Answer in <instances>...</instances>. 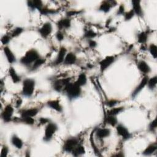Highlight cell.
Segmentation results:
<instances>
[{
	"label": "cell",
	"instance_id": "52a82bcc",
	"mask_svg": "<svg viewBox=\"0 0 157 157\" xmlns=\"http://www.w3.org/2000/svg\"><path fill=\"white\" fill-rule=\"evenodd\" d=\"M116 130L117 134L120 136L123 140H128L131 138V133L129 132L128 130L126 127H124L123 125L121 124L118 125L116 127Z\"/></svg>",
	"mask_w": 157,
	"mask_h": 157
},
{
	"label": "cell",
	"instance_id": "f35d334b",
	"mask_svg": "<svg viewBox=\"0 0 157 157\" xmlns=\"http://www.w3.org/2000/svg\"><path fill=\"white\" fill-rule=\"evenodd\" d=\"M11 36H9V35H4L2 38V43L3 45H7L8 44H9V43L11 41Z\"/></svg>",
	"mask_w": 157,
	"mask_h": 157
},
{
	"label": "cell",
	"instance_id": "8fae6325",
	"mask_svg": "<svg viewBox=\"0 0 157 157\" xmlns=\"http://www.w3.org/2000/svg\"><path fill=\"white\" fill-rule=\"evenodd\" d=\"M66 55H67V49L65 47H61L58 53V55H57V56L54 61V64L56 65H60L61 63H63L64 61V60H65V58L66 56Z\"/></svg>",
	"mask_w": 157,
	"mask_h": 157
},
{
	"label": "cell",
	"instance_id": "5b68a950",
	"mask_svg": "<svg viewBox=\"0 0 157 157\" xmlns=\"http://www.w3.org/2000/svg\"><path fill=\"white\" fill-rule=\"evenodd\" d=\"M79 144V141L75 138L68 139L63 145L64 151L68 153H71L75 147Z\"/></svg>",
	"mask_w": 157,
	"mask_h": 157
},
{
	"label": "cell",
	"instance_id": "c3c4849f",
	"mask_svg": "<svg viewBox=\"0 0 157 157\" xmlns=\"http://www.w3.org/2000/svg\"><path fill=\"white\" fill-rule=\"evenodd\" d=\"M22 100L20 98H19V99L17 100V101H16V104H15L16 108H19V107H20V106L22 105Z\"/></svg>",
	"mask_w": 157,
	"mask_h": 157
},
{
	"label": "cell",
	"instance_id": "7dc6e473",
	"mask_svg": "<svg viewBox=\"0 0 157 157\" xmlns=\"http://www.w3.org/2000/svg\"><path fill=\"white\" fill-rule=\"evenodd\" d=\"M39 122L42 125H44V124H46L47 123H49V120L46 118H43V117H41L40 119H39Z\"/></svg>",
	"mask_w": 157,
	"mask_h": 157
},
{
	"label": "cell",
	"instance_id": "484cf974",
	"mask_svg": "<svg viewBox=\"0 0 157 157\" xmlns=\"http://www.w3.org/2000/svg\"><path fill=\"white\" fill-rule=\"evenodd\" d=\"M105 122L107 124L111 125L112 127H115L118 123V120L115 116L107 115L105 118Z\"/></svg>",
	"mask_w": 157,
	"mask_h": 157
},
{
	"label": "cell",
	"instance_id": "9a60e30c",
	"mask_svg": "<svg viewBox=\"0 0 157 157\" xmlns=\"http://www.w3.org/2000/svg\"><path fill=\"white\" fill-rule=\"evenodd\" d=\"M76 61H77L76 55L73 52H70L66 55L63 63L66 65H71L76 63Z\"/></svg>",
	"mask_w": 157,
	"mask_h": 157
},
{
	"label": "cell",
	"instance_id": "ee69618b",
	"mask_svg": "<svg viewBox=\"0 0 157 157\" xmlns=\"http://www.w3.org/2000/svg\"><path fill=\"white\" fill-rule=\"evenodd\" d=\"M56 38L58 41H62L64 39V35L60 31H58L56 33Z\"/></svg>",
	"mask_w": 157,
	"mask_h": 157
},
{
	"label": "cell",
	"instance_id": "1f68e13d",
	"mask_svg": "<svg viewBox=\"0 0 157 157\" xmlns=\"http://www.w3.org/2000/svg\"><path fill=\"white\" fill-rule=\"evenodd\" d=\"M45 62V60H44L43 58H38L34 63L32 65V68H31V69H32V70H36L38 69V68H39Z\"/></svg>",
	"mask_w": 157,
	"mask_h": 157
},
{
	"label": "cell",
	"instance_id": "4316f807",
	"mask_svg": "<svg viewBox=\"0 0 157 157\" xmlns=\"http://www.w3.org/2000/svg\"><path fill=\"white\" fill-rule=\"evenodd\" d=\"M85 152L84 147L82 146V145H79L78 144L75 148L73 150V152H71L73 153V155L75 156H78L80 155H82L83 154H84Z\"/></svg>",
	"mask_w": 157,
	"mask_h": 157
},
{
	"label": "cell",
	"instance_id": "5bb4252c",
	"mask_svg": "<svg viewBox=\"0 0 157 157\" xmlns=\"http://www.w3.org/2000/svg\"><path fill=\"white\" fill-rule=\"evenodd\" d=\"M133 10L135 14L139 17H142L143 15V11L141 5V2L138 1V0H134L131 2Z\"/></svg>",
	"mask_w": 157,
	"mask_h": 157
},
{
	"label": "cell",
	"instance_id": "603a6c76",
	"mask_svg": "<svg viewBox=\"0 0 157 157\" xmlns=\"http://www.w3.org/2000/svg\"><path fill=\"white\" fill-rule=\"evenodd\" d=\"M9 74L11 77L12 82L14 84H17L20 81V77L17 74L15 69L12 67H11L9 70Z\"/></svg>",
	"mask_w": 157,
	"mask_h": 157
},
{
	"label": "cell",
	"instance_id": "ffe728a7",
	"mask_svg": "<svg viewBox=\"0 0 157 157\" xmlns=\"http://www.w3.org/2000/svg\"><path fill=\"white\" fill-rule=\"evenodd\" d=\"M139 70L144 74H148L150 71V68L145 61H140L138 64Z\"/></svg>",
	"mask_w": 157,
	"mask_h": 157
},
{
	"label": "cell",
	"instance_id": "4fadbf2b",
	"mask_svg": "<svg viewBox=\"0 0 157 157\" xmlns=\"http://www.w3.org/2000/svg\"><path fill=\"white\" fill-rule=\"evenodd\" d=\"M3 51H4L5 55L7 58V60L9 63L12 64V63H14V62H15L16 58L9 47L5 46L3 49Z\"/></svg>",
	"mask_w": 157,
	"mask_h": 157
},
{
	"label": "cell",
	"instance_id": "ab89813d",
	"mask_svg": "<svg viewBox=\"0 0 157 157\" xmlns=\"http://www.w3.org/2000/svg\"><path fill=\"white\" fill-rule=\"evenodd\" d=\"M156 127H157V123H156V119L155 118V119L153 120L150 123V124L149 125V130H150L151 131H154L155 130H156Z\"/></svg>",
	"mask_w": 157,
	"mask_h": 157
},
{
	"label": "cell",
	"instance_id": "bcb514c9",
	"mask_svg": "<svg viewBox=\"0 0 157 157\" xmlns=\"http://www.w3.org/2000/svg\"><path fill=\"white\" fill-rule=\"evenodd\" d=\"M88 46L90 48H92V49H94L97 46V43L95 41H94L93 39H90L88 41Z\"/></svg>",
	"mask_w": 157,
	"mask_h": 157
},
{
	"label": "cell",
	"instance_id": "ba28073f",
	"mask_svg": "<svg viewBox=\"0 0 157 157\" xmlns=\"http://www.w3.org/2000/svg\"><path fill=\"white\" fill-rule=\"evenodd\" d=\"M52 24L49 22L45 23L41 28L39 29V33L41 36L44 38H47L52 33Z\"/></svg>",
	"mask_w": 157,
	"mask_h": 157
},
{
	"label": "cell",
	"instance_id": "83f0119b",
	"mask_svg": "<svg viewBox=\"0 0 157 157\" xmlns=\"http://www.w3.org/2000/svg\"><path fill=\"white\" fill-rule=\"evenodd\" d=\"M87 76H86L85 74L81 73L79 76V77H78L77 80L75 82V83L76 84H77L79 86L82 87V86L85 85L87 84Z\"/></svg>",
	"mask_w": 157,
	"mask_h": 157
},
{
	"label": "cell",
	"instance_id": "60d3db41",
	"mask_svg": "<svg viewBox=\"0 0 157 157\" xmlns=\"http://www.w3.org/2000/svg\"><path fill=\"white\" fill-rule=\"evenodd\" d=\"M118 102V101L117 100H113V99L112 100H109L108 101L106 102V105L108 107H109V108H113L115 105L117 104Z\"/></svg>",
	"mask_w": 157,
	"mask_h": 157
},
{
	"label": "cell",
	"instance_id": "d590c367",
	"mask_svg": "<svg viewBox=\"0 0 157 157\" xmlns=\"http://www.w3.org/2000/svg\"><path fill=\"white\" fill-rule=\"evenodd\" d=\"M149 51L152 56L155 59L157 56V47L156 45L152 44L149 47Z\"/></svg>",
	"mask_w": 157,
	"mask_h": 157
},
{
	"label": "cell",
	"instance_id": "277c9868",
	"mask_svg": "<svg viewBox=\"0 0 157 157\" xmlns=\"http://www.w3.org/2000/svg\"><path fill=\"white\" fill-rule=\"evenodd\" d=\"M57 126L55 123H49L45 129V135L44 136V141L48 142L51 140L53 135L57 130Z\"/></svg>",
	"mask_w": 157,
	"mask_h": 157
},
{
	"label": "cell",
	"instance_id": "e0dca14e",
	"mask_svg": "<svg viewBox=\"0 0 157 157\" xmlns=\"http://www.w3.org/2000/svg\"><path fill=\"white\" fill-rule=\"evenodd\" d=\"M39 110L37 108H31L24 110L21 113V117H34L38 114Z\"/></svg>",
	"mask_w": 157,
	"mask_h": 157
},
{
	"label": "cell",
	"instance_id": "8992f818",
	"mask_svg": "<svg viewBox=\"0 0 157 157\" xmlns=\"http://www.w3.org/2000/svg\"><path fill=\"white\" fill-rule=\"evenodd\" d=\"M14 108L11 104H8L5 108L2 114V118L5 122H9L12 117Z\"/></svg>",
	"mask_w": 157,
	"mask_h": 157
},
{
	"label": "cell",
	"instance_id": "f6af8a7d",
	"mask_svg": "<svg viewBox=\"0 0 157 157\" xmlns=\"http://www.w3.org/2000/svg\"><path fill=\"white\" fill-rule=\"evenodd\" d=\"M81 12L80 11H70L68 12H67V15L68 17H71V16H73V15H77V14H79Z\"/></svg>",
	"mask_w": 157,
	"mask_h": 157
},
{
	"label": "cell",
	"instance_id": "836d02e7",
	"mask_svg": "<svg viewBox=\"0 0 157 157\" xmlns=\"http://www.w3.org/2000/svg\"><path fill=\"white\" fill-rule=\"evenodd\" d=\"M21 121L23 123L32 125L35 123V120L33 117H21Z\"/></svg>",
	"mask_w": 157,
	"mask_h": 157
},
{
	"label": "cell",
	"instance_id": "30bf717a",
	"mask_svg": "<svg viewBox=\"0 0 157 157\" xmlns=\"http://www.w3.org/2000/svg\"><path fill=\"white\" fill-rule=\"evenodd\" d=\"M69 82H70L69 79L58 80L53 84V89L58 92H60L63 90H65L67 85Z\"/></svg>",
	"mask_w": 157,
	"mask_h": 157
},
{
	"label": "cell",
	"instance_id": "74e56055",
	"mask_svg": "<svg viewBox=\"0 0 157 157\" xmlns=\"http://www.w3.org/2000/svg\"><path fill=\"white\" fill-rule=\"evenodd\" d=\"M40 13L43 15H47V14H55L56 12L55 10H52V9H49L47 8H43L40 11H39Z\"/></svg>",
	"mask_w": 157,
	"mask_h": 157
},
{
	"label": "cell",
	"instance_id": "8d00e7d4",
	"mask_svg": "<svg viewBox=\"0 0 157 157\" xmlns=\"http://www.w3.org/2000/svg\"><path fill=\"white\" fill-rule=\"evenodd\" d=\"M135 15V14L133 10L131 9L130 11H128V12H127L126 13H125V14H124L125 20H126V21H129V20H130L131 19H133Z\"/></svg>",
	"mask_w": 157,
	"mask_h": 157
},
{
	"label": "cell",
	"instance_id": "4dcf8cb0",
	"mask_svg": "<svg viewBox=\"0 0 157 157\" xmlns=\"http://www.w3.org/2000/svg\"><path fill=\"white\" fill-rule=\"evenodd\" d=\"M156 84H157V77L154 76L148 80L147 85H148V88L150 90H152L155 88V87L156 86Z\"/></svg>",
	"mask_w": 157,
	"mask_h": 157
},
{
	"label": "cell",
	"instance_id": "7a4b0ae2",
	"mask_svg": "<svg viewBox=\"0 0 157 157\" xmlns=\"http://www.w3.org/2000/svg\"><path fill=\"white\" fill-rule=\"evenodd\" d=\"M81 87L79 86L77 84L74 83H71L69 82L65 88V91L67 93V95L68 97L70 100H73L77 98L80 97L81 94Z\"/></svg>",
	"mask_w": 157,
	"mask_h": 157
},
{
	"label": "cell",
	"instance_id": "ac0fdd59",
	"mask_svg": "<svg viewBox=\"0 0 157 157\" xmlns=\"http://www.w3.org/2000/svg\"><path fill=\"white\" fill-rule=\"evenodd\" d=\"M28 6L31 9H38L39 11H40L43 8V2L40 0H34V1H28L27 2Z\"/></svg>",
	"mask_w": 157,
	"mask_h": 157
},
{
	"label": "cell",
	"instance_id": "b9f144b4",
	"mask_svg": "<svg viewBox=\"0 0 157 157\" xmlns=\"http://www.w3.org/2000/svg\"><path fill=\"white\" fill-rule=\"evenodd\" d=\"M9 152V149L8 148V147L6 146H4L2 150V152H1V157H6L7 156Z\"/></svg>",
	"mask_w": 157,
	"mask_h": 157
},
{
	"label": "cell",
	"instance_id": "f546056e",
	"mask_svg": "<svg viewBox=\"0 0 157 157\" xmlns=\"http://www.w3.org/2000/svg\"><path fill=\"white\" fill-rule=\"evenodd\" d=\"M124 108L123 107H118V108H112L109 111H108L107 115H114L116 116L117 115L119 114L123 111Z\"/></svg>",
	"mask_w": 157,
	"mask_h": 157
},
{
	"label": "cell",
	"instance_id": "d4e9b609",
	"mask_svg": "<svg viewBox=\"0 0 157 157\" xmlns=\"http://www.w3.org/2000/svg\"><path fill=\"white\" fill-rule=\"evenodd\" d=\"M157 147H156V143L154 144H152L150 145H149L143 152V155H146V156H148L152 154H153L156 150Z\"/></svg>",
	"mask_w": 157,
	"mask_h": 157
},
{
	"label": "cell",
	"instance_id": "3957f363",
	"mask_svg": "<svg viewBox=\"0 0 157 157\" xmlns=\"http://www.w3.org/2000/svg\"><path fill=\"white\" fill-rule=\"evenodd\" d=\"M35 87V81L31 79H26L23 82L22 95L26 97L33 95Z\"/></svg>",
	"mask_w": 157,
	"mask_h": 157
},
{
	"label": "cell",
	"instance_id": "7bdbcfd3",
	"mask_svg": "<svg viewBox=\"0 0 157 157\" xmlns=\"http://www.w3.org/2000/svg\"><path fill=\"white\" fill-rule=\"evenodd\" d=\"M117 14L118 15H121L125 14V6L123 5H121L118 9Z\"/></svg>",
	"mask_w": 157,
	"mask_h": 157
},
{
	"label": "cell",
	"instance_id": "2e32d148",
	"mask_svg": "<svg viewBox=\"0 0 157 157\" xmlns=\"http://www.w3.org/2000/svg\"><path fill=\"white\" fill-rule=\"evenodd\" d=\"M71 25V20L69 18H65L60 20L57 23V26L58 29H68L70 28Z\"/></svg>",
	"mask_w": 157,
	"mask_h": 157
},
{
	"label": "cell",
	"instance_id": "7c38bea8",
	"mask_svg": "<svg viewBox=\"0 0 157 157\" xmlns=\"http://www.w3.org/2000/svg\"><path fill=\"white\" fill-rule=\"evenodd\" d=\"M148 80V76H145V77L141 80V81L140 82L139 84L136 87V88L134 90L133 92L132 93V97H133V98L136 97L138 95V94L140 91H141V90H142V89L147 85Z\"/></svg>",
	"mask_w": 157,
	"mask_h": 157
},
{
	"label": "cell",
	"instance_id": "d6986e66",
	"mask_svg": "<svg viewBox=\"0 0 157 157\" xmlns=\"http://www.w3.org/2000/svg\"><path fill=\"white\" fill-rule=\"evenodd\" d=\"M47 106L50 108L51 109L61 112L63 111V108L62 106H61L60 102L58 100H52V101H49L47 102Z\"/></svg>",
	"mask_w": 157,
	"mask_h": 157
},
{
	"label": "cell",
	"instance_id": "7402d4cb",
	"mask_svg": "<svg viewBox=\"0 0 157 157\" xmlns=\"http://www.w3.org/2000/svg\"><path fill=\"white\" fill-rule=\"evenodd\" d=\"M112 2H103L101 4L99 10L104 13H108L110 11L112 8Z\"/></svg>",
	"mask_w": 157,
	"mask_h": 157
},
{
	"label": "cell",
	"instance_id": "44dd1931",
	"mask_svg": "<svg viewBox=\"0 0 157 157\" xmlns=\"http://www.w3.org/2000/svg\"><path fill=\"white\" fill-rule=\"evenodd\" d=\"M111 134V130L108 128H100L96 132V135L99 139H104L108 137Z\"/></svg>",
	"mask_w": 157,
	"mask_h": 157
},
{
	"label": "cell",
	"instance_id": "cb8c5ba5",
	"mask_svg": "<svg viewBox=\"0 0 157 157\" xmlns=\"http://www.w3.org/2000/svg\"><path fill=\"white\" fill-rule=\"evenodd\" d=\"M11 142H12V145L18 149H21L23 145V141H22V139L15 135H14L12 137Z\"/></svg>",
	"mask_w": 157,
	"mask_h": 157
},
{
	"label": "cell",
	"instance_id": "d6a6232c",
	"mask_svg": "<svg viewBox=\"0 0 157 157\" xmlns=\"http://www.w3.org/2000/svg\"><path fill=\"white\" fill-rule=\"evenodd\" d=\"M97 36V34L95 32V31H93L91 29L87 30L86 32L85 33V35H84L85 38H86L87 39H89V40L95 38Z\"/></svg>",
	"mask_w": 157,
	"mask_h": 157
},
{
	"label": "cell",
	"instance_id": "e575fe53",
	"mask_svg": "<svg viewBox=\"0 0 157 157\" xmlns=\"http://www.w3.org/2000/svg\"><path fill=\"white\" fill-rule=\"evenodd\" d=\"M23 29L22 28H21V27H17V28H15L13 30V31H12V33L11 36L12 38L17 37V36H19L20 35L22 34V33L23 32Z\"/></svg>",
	"mask_w": 157,
	"mask_h": 157
},
{
	"label": "cell",
	"instance_id": "f1b7e54d",
	"mask_svg": "<svg viewBox=\"0 0 157 157\" xmlns=\"http://www.w3.org/2000/svg\"><path fill=\"white\" fill-rule=\"evenodd\" d=\"M147 38H148V35L146 32H144V31L140 33L138 35V41L139 43L142 44H144L147 42Z\"/></svg>",
	"mask_w": 157,
	"mask_h": 157
},
{
	"label": "cell",
	"instance_id": "6da1fadb",
	"mask_svg": "<svg viewBox=\"0 0 157 157\" xmlns=\"http://www.w3.org/2000/svg\"><path fill=\"white\" fill-rule=\"evenodd\" d=\"M39 58V54L37 50L31 49L26 52L25 55L20 59V63L25 66H29L33 65Z\"/></svg>",
	"mask_w": 157,
	"mask_h": 157
},
{
	"label": "cell",
	"instance_id": "9c48e42d",
	"mask_svg": "<svg viewBox=\"0 0 157 157\" xmlns=\"http://www.w3.org/2000/svg\"><path fill=\"white\" fill-rule=\"evenodd\" d=\"M115 61V58L113 56H108L100 62V70L101 72L104 71L108 67H109Z\"/></svg>",
	"mask_w": 157,
	"mask_h": 157
}]
</instances>
